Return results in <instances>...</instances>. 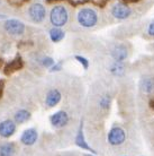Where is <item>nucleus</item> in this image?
Masks as SVG:
<instances>
[{
  "label": "nucleus",
  "mask_w": 154,
  "mask_h": 156,
  "mask_svg": "<svg viewBox=\"0 0 154 156\" xmlns=\"http://www.w3.org/2000/svg\"><path fill=\"white\" fill-rule=\"evenodd\" d=\"M69 15H68V10L64 6H55V7L51 10L50 14V20L51 23L53 24L55 27H61L63 25H65L68 22Z\"/></svg>",
  "instance_id": "obj_2"
},
{
  "label": "nucleus",
  "mask_w": 154,
  "mask_h": 156,
  "mask_svg": "<svg viewBox=\"0 0 154 156\" xmlns=\"http://www.w3.org/2000/svg\"><path fill=\"white\" fill-rule=\"evenodd\" d=\"M5 30L12 35H20L25 31V25L18 20H8L5 23Z\"/></svg>",
  "instance_id": "obj_5"
},
{
  "label": "nucleus",
  "mask_w": 154,
  "mask_h": 156,
  "mask_svg": "<svg viewBox=\"0 0 154 156\" xmlns=\"http://www.w3.org/2000/svg\"><path fill=\"white\" fill-rule=\"evenodd\" d=\"M149 34L151 36H154V20L150 24V26H149Z\"/></svg>",
  "instance_id": "obj_22"
},
{
  "label": "nucleus",
  "mask_w": 154,
  "mask_h": 156,
  "mask_svg": "<svg viewBox=\"0 0 154 156\" xmlns=\"http://www.w3.org/2000/svg\"><path fill=\"white\" fill-rule=\"evenodd\" d=\"M125 2H135V1H139V0H123Z\"/></svg>",
  "instance_id": "obj_25"
},
{
  "label": "nucleus",
  "mask_w": 154,
  "mask_h": 156,
  "mask_svg": "<svg viewBox=\"0 0 154 156\" xmlns=\"http://www.w3.org/2000/svg\"><path fill=\"white\" fill-rule=\"evenodd\" d=\"M50 120L53 127H55V128H62V127H64V126L68 125L69 117H68L66 112H64V111H59V112L54 113L53 115L51 117Z\"/></svg>",
  "instance_id": "obj_7"
},
{
  "label": "nucleus",
  "mask_w": 154,
  "mask_h": 156,
  "mask_svg": "<svg viewBox=\"0 0 154 156\" xmlns=\"http://www.w3.org/2000/svg\"><path fill=\"white\" fill-rule=\"evenodd\" d=\"M150 105H151V108L154 110V100H152V101H150Z\"/></svg>",
  "instance_id": "obj_24"
},
{
  "label": "nucleus",
  "mask_w": 154,
  "mask_h": 156,
  "mask_svg": "<svg viewBox=\"0 0 154 156\" xmlns=\"http://www.w3.org/2000/svg\"><path fill=\"white\" fill-rule=\"evenodd\" d=\"M28 15L31 17V20L35 23H41L44 20L46 16V9L42 4H34L32 5L28 9Z\"/></svg>",
  "instance_id": "obj_3"
},
{
  "label": "nucleus",
  "mask_w": 154,
  "mask_h": 156,
  "mask_svg": "<svg viewBox=\"0 0 154 156\" xmlns=\"http://www.w3.org/2000/svg\"><path fill=\"white\" fill-rule=\"evenodd\" d=\"M50 37L53 42H60L61 40L64 39V32L59 27H54L50 31Z\"/></svg>",
  "instance_id": "obj_17"
},
{
  "label": "nucleus",
  "mask_w": 154,
  "mask_h": 156,
  "mask_svg": "<svg viewBox=\"0 0 154 156\" xmlns=\"http://www.w3.org/2000/svg\"><path fill=\"white\" fill-rule=\"evenodd\" d=\"M75 144L79 146V147H81V148L83 149H87V151H90V152H93L95 153V151H93L90 146H89L88 144H87V141H85V135H83V131H82V125L80 126V129H79V133H78L77 135V138H75Z\"/></svg>",
  "instance_id": "obj_13"
},
{
  "label": "nucleus",
  "mask_w": 154,
  "mask_h": 156,
  "mask_svg": "<svg viewBox=\"0 0 154 156\" xmlns=\"http://www.w3.org/2000/svg\"><path fill=\"white\" fill-rule=\"evenodd\" d=\"M142 90L145 93H151L154 90V79L153 78H144L141 83Z\"/></svg>",
  "instance_id": "obj_16"
},
{
  "label": "nucleus",
  "mask_w": 154,
  "mask_h": 156,
  "mask_svg": "<svg viewBox=\"0 0 154 156\" xmlns=\"http://www.w3.org/2000/svg\"><path fill=\"white\" fill-rule=\"evenodd\" d=\"M112 55L117 62H122L127 58V49L124 45H117L112 49Z\"/></svg>",
  "instance_id": "obj_10"
},
{
  "label": "nucleus",
  "mask_w": 154,
  "mask_h": 156,
  "mask_svg": "<svg viewBox=\"0 0 154 156\" xmlns=\"http://www.w3.org/2000/svg\"><path fill=\"white\" fill-rule=\"evenodd\" d=\"M22 67H23L22 59L16 58L15 60H12V62H9L7 66H6V68H5V74L6 75L12 74L14 71H17V70H19V69H22Z\"/></svg>",
  "instance_id": "obj_12"
},
{
  "label": "nucleus",
  "mask_w": 154,
  "mask_h": 156,
  "mask_svg": "<svg viewBox=\"0 0 154 156\" xmlns=\"http://www.w3.org/2000/svg\"><path fill=\"white\" fill-rule=\"evenodd\" d=\"M131 8L128 7L127 5L125 4H116L112 6V14L115 18H118V20H125L129 17L131 15Z\"/></svg>",
  "instance_id": "obj_6"
},
{
  "label": "nucleus",
  "mask_w": 154,
  "mask_h": 156,
  "mask_svg": "<svg viewBox=\"0 0 154 156\" xmlns=\"http://www.w3.org/2000/svg\"><path fill=\"white\" fill-rule=\"evenodd\" d=\"M37 131L35 129H26L23 133L22 137H20V141L23 143L24 145H27V146H31V145L35 144V141L37 140Z\"/></svg>",
  "instance_id": "obj_9"
},
{
  "label": "nucleus",
  "mask_w": 154,
  "mask_h": 156,
  "mask_svg": "<svg viewBox=\"0 0 154 156\" xmlns=\"http://www.w3.org/2000/svg\"><path fill=\"white\" fill-rule=\"evenodd\" d=\"M109 104H110V98H109V95H105L102 96L100 100V105L102 109H108L109 108Z\"/></svg>",
  "instance_id": "obj_19"
},
{
  "label": "nucleus",
  "mask_w": 154,
  "mask_h": 156,
  "mask_svg": "<svg viewBox=\"0 0 154 156\" xmlns=\"http://www.w3.org/2000/svg\"><path fill=\"white\" fill-rule=\"evenodd\" d=\"M51 68H52V69H51V70L52 71H58V70H60V68H61V65H60V63H59V65H55V63H54V66L53 67H51Z\"/></svg>",
  "instance_id": "obj_23"
},
{
  "label": "nucleus",
  "mask_w": 154,
  "mask_h": 156,
  "mask_svg": "<svg viewBox=\"0 0 154 156\" xmlns=\"http://www.w3.org/2000/svg\"><path fill=\"white\" fill-rule=\"evenodd\" d=\"M15 153V146L12 143H6L0 146V156H12Z\"/></svg>",
  "instance_id": "obj_14"
},
{
  "label": "nucleus",
  "mask_w": 154,
  "mask_h": 156,
  "mask_svg": "<svg viewBox=\"0 0 154 156\" xmlns=\"http://www.w3.org/2000/svg\"><path fill=\"white\" fill-rule=\"evenodd\" d=\"M78 22L83 27H92L98 22V15L91 8H83L78 12Z\"/></svg>",
  "instance_id": "obj_1"
},
{
  "label": "nucleus",
  "mask_w": 154,
  "mask_h": 156,
  "mask_svg": "<svg viewBox=\"0 0 154 156\" xmlns=\"http://www.w3.org/2000/svg\"><path fill=\"white\" fill-rule=\"evenodd\" d=\"M125 138H126L125 131L119 127L112 128L108 133V141H109V144L114 145V146L122 145L125 141Z\"/></svg>",
  "instance_id": "obj_4"
},
{
  "label": "nucleus",
  "mask_w": 154,
  "mask_h": 156,
  "mask_svg": "<svg viewBox=\"0 0 154 156\" xmlns=\"http://www.w3.org/2000/svg\"><path fill=\"white\" fill-rule=\"evenodd\" d=\"M75 59H77L78 61H79V62H80L81 65L83 66V68H85V69H88V67H89V61L87 60V59L83 58V57H81V55H77V57H75Z\"/></svg>",
  "instance_id": "obj_20"
},
{
  "label": "nucleus",
  "mask_w": 154,
  "mask_h": 156,
  "mask_svg": "<svg viewBox=\"0 0 154 156\" xmlns=\"http://www.w3.org/2000/svg\"><path fill=\"white\" fill-rule=\"evenodd\" d=\"M61 100V93L58 90H51L46 95V105L52 108L55 106Z\"/></svg>",
  "instance_id": "obj_11"
},
{
  "label": "nucleus",
  "mask_w": 154,
  "mask_h": 156,
  "mask_svg": "<svg viewBox=\"0 0 154 156\" xmlns=\"http://www.w3.org/2000/svg\"><path fill=\"white\" fill-rule=\"evenodd\" d=\"M112 73L116 76H120V75L124 74V66L120 62H117L116 61L114 65L112 66Z\"/></svg>",
  "instance_id": "obj_18"
},
{
  "label": "nucleus",
  "mask_w": 154,
  "mask_h": 156,
  "mask_svg": "<svg viewBox=\"0 0 154 156\" xmlns=\"http://www.w3.org/2000/svg\"><path fill=\"white\" fill-rule=\"evenodd\" d=\"M31 113L27 110H19L15 114V122L16 123H24L27 120H29Z\"/></svg>",
  "instance_id": "obj_15"
},
{
  "label": "nucleus",
  "mask_w": 154,
  "mask_h": 156,
  "mask_svg": "<svg viewBox=\"0 0 154 156\" xmlns=\"http://www.w3.org/2000/svg\"><path fill=\"white\" fill-rule=\"evenodd\" d=\"M42 63H43V66H45V67H53L54 66V60L52 58H44L43 59V61H42Z\"/></svg>",
  "instance_id": "obj_21"
},
{
  "label": "nucleus",
  "mask_w": 154,
  "mask_h": 156,
  "mask_svg": "<svg viewBox=\"0 0 154 156\" xmlns=\"http://www.w3.org/2000/svg\"><path fill=\"white\" fill-rule=\"evenodd\" d=\"M16 130L15 122L12 120H5L0 123V136L4 138H9L14 135Z\"/></svg>",
  "instance_id": "obj_8"
}]
</instances>
